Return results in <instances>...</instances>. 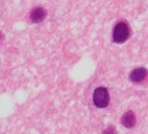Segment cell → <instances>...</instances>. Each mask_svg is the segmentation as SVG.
<instances>
[{
    "label": "cell",
    "instance_id": "obj_1",
    "mask_svg": "<svg viewBox=\"0 0 148 134\" xmlns=\"http://www.w3.org/2000/svg\"><path fill=\"white\" fill-rule=\"evenodd\" d=\"M129 27L124 21H120L115 25L112 31V41L115 43H124L129 38Z\"/></svg>",
    "mask_w": 148,
    "mask_h": 134
},
{
    "label": "cell",
    "instance_id": "obj_2",
    "mask_svg": "<svg viewBox=\"0 0 148 134\" xmlns=\"http://www.w3.org/2000/svg\"><path fill=\"white\" fill-rule=\"evenodd\" d=\"M110 93L107 88L105 87H98L95 90L92 95V101L95 107L99 109H105L110 104Z\"/></svg>",
    "mask_w": 148,
    "mask_h": 134
},
{
    "label": "cell",
    "instance_id": "obj_3",
    "mask_svg": "<svg viewBox=\"0 0 148 134\" xmlns=\"http://www.w3.org/2000/svg\"><path fill=\"white\" fill-rule=\"evenodd\" d=\"M148 72L144 67H139L136 69L132 70L131 73L129 74V79L133 82H142L146 78Z\"/></svg>",
    "mask_w": 148,
    "mask_h": 134
},
{
    "label": "cell",
    "instance_id": "obj_4",
    "mask_svg": "<svg viewBox=\"0 0 148 134\" xmlns=\"http://www.w3.org/2000/svg\"><path fill=\"white\" fill-rule=\"evenodd\" d=\"M46 17V10L42 7H36L30 12V20L32 23L38 24L45 20Z\"/></svg>",
    "mask_w": 148,
    "mask_h": 134
},
{
    "label": "cell",
    "instance_id": "obj_5",
    "mask_svg": "<svg viewBox=\"0 0 148 134\" xmlns=\"http://www.w3.org/2000/svg\"><path fill=\"white\" fill-rule=\"evenodd\" d=\"M122 124L127 129H132L136 124V116L132 111H127L122 116Z\"/></svg>",
    "mask_w": 148,
    "mask_h": 134
},
{
    "label": "cell",
    "instance_id": "obj_6",
    "mask_svg": "<svg viewBox=\"0 0 148 134\" xmlns=\"http://www.w3.org/2000/svg\"><path fill=\"white\" fill-rule=\"evenodd\" d=\"M102 134H117V131L113 126H110L105 130H103Z\"/></svg>",
    "mask_w": 148,
    "mask_h": 134
},
{
    "label": "cell",
    "instance_id": "obj_7",
    "mask_svg": "<svg viewBox=\"0 0 148 134\" xmlns=\"http://www.w3.org/2000/svg\"><path fill=\"white\" fill-rule=\"evenodd\" d=\"M1 38H2V33H1V31H0V40H1Z\"/></svg>",
    "mask_w": 148,
    "mask_h": 134
}]
</instances>
